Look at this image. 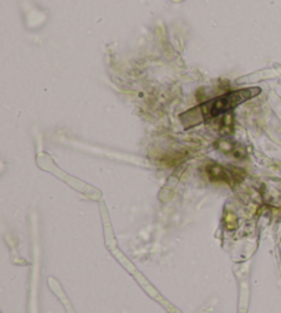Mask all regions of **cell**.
<instances>
[{
	"label": "cell",
	"mask_w": 281,
	"mask_h": 313,
	"mask_svg": "<svg viewBox=\"0 0 281 313\" xmlns=\"http://www.w3.org/2000/svg\"><path fill=\"white\" fill-rule=\"evenodd\" d=\"M259 94L260 88L258 87L228 92L225 95L217 96L214 99H210L193 109L185 111L180 116V120L184 125V128L188 130L192 127H196L199 124L209 123L217 117L225 116L228 113H231L234 107H237L239 104L250 101L251 98L259 95Z\"/></svg>",
	"instance_id": "obj_1"
},
{
	"label": "cell",
	"mask_w": 281,
	"mask_h": 313,
	"mask_svg": "<svg viewBox=\"0 0 281 313\" xmlns=\"http://www.w3.org/2000/svg\"><path fill=\"white\" fill-rule=\"evenodd\" d=\"M207 175L212 182H225L228 184L239 183L243 179V173L240 169L225 168L217 163H211L207 166Z\"/></svg>",
	"instance_id": "obj_2"
}]
</instances>
